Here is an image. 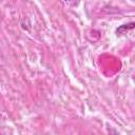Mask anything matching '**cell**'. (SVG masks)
I'll use <instances>...</instances> for the list:
<instances>
[{
	"label": "cell",
	"mask_w": 135,
	"mask_h": 135,
	"mask_svg": "<svg viewBox=\"0 0 135 135\" xmlns=\"http://www.w3.org/2000/svg\"><path fill=\"white\" fill-rule=\"evenodd\" d=\"M66 1H68V0H66Z\"/></svg>",
	"instance_id": "cell-1"
}]
</instances>
